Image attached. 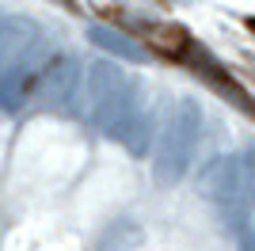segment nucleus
I'll use <instances>...</instances> for the list:
<instances>
[{"label":"nucleus","instance_id":"f257e3e1","mask_svg":"<svg viewBox=\"0 0 255 251\" xmlns=\"http://www.w3.org/2000/svg\"><path fill=\"white\" fill-rule=\"evenodd\" d=\"M252 31H255V19H252Z\"/></svg>","mask_w":255,"mask_h":251}]
</instances>
